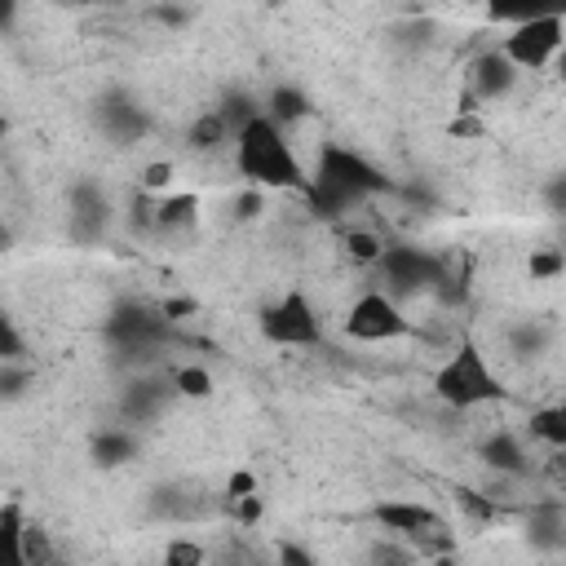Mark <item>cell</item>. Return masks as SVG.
<instances>
[{"instance_id": "ab89813d", "label": "cell", "mask_w": 566, "mask_h": 566, "mask_svg": "<svg viewBox=\"0 0 566 566\" xmlns=\"http://www.w3.org/2000/svg\"><path fill=\"white\" fill-rule=\"evenodd\" d=\"M159 310L177 323V318H186V314H195V301L190 296H168V301H159Z\"/></svg>"}, {"instance_id": "9a60e30c", "label": "cell", "mask_w": 566, "mask_h": 566, "mask_svg": "<svg viewBox=\"0 0 566 566\" xmlns=\"http://www.w3.org/2000/svg\"><path fill=\"white\" fill-rule=\"evenodd\" d=\"M482 464L491 473H504V478H517V482H531L539 473V464L531 460L526 442L517 433H509V429H495V433L482 438Z\"/></svg>"}, {"instance_id": "8992f818", "label": "cell", "mask_w": 566, "mask_h": 566, "mask_svg": "<svg viewBox=\"0 0 566 566\" xmlns=\"http://www.w3.org/2000/svg\"><path fill=\"white\" fill-rule=\"evenodd\" d=\"M256 327H261V336H265L270 345H283V349H310V345L323 340V318H318L314 301H310L301 287H292V292H283L279 301H270V305L261 310Z\"/></svg>"}, {"instance_id": "484cf974", "label": "cell", "mask_w": 566, "mask_h": 566, "mask_svg": "<svg viewBox=\"0 0 566 566\" xmlns=\"http://www.w3.org/2000/svg\"><path fill=\"white\" fill-rule=\"evenodd\" d=\"M455 504H460V513L464 517H473V522H500L509 509L500 504V500H491L482 486H455Z\"/></svg>"}, {"instance_id": "d4e9b609", "label": "cell", "mask_w": 566, "mask_h": 566, "mask_svg": "<svg viewBox=\"0 0 566 566\" xmlns=\"http://www.w3.org/2000/svg\"><path fill=\"white\" fill-rule=\"evenodd\" d=\"M168 376L177 385V398H208L212 394V371L203 363H172Z\"/></svg>"}, {"instance_id": "44dd1931", "label": "cell", "mask_w": 566, "mask_h": 566, "mask_svg": "<svg viewBox=\"0 0 566 566\" xmlns=\"http://www.w3.org/2000/svg\"><path fill=\"white\" fill-rule=\"evenodd\" d=\"M548 345H553V323H544V318H517L509 327V349L517 358H539Z\"/></svg>"}, {"instance_id": "4fadbf2b", "label": "cell", "mask_w": 566, "mask_h": 566, "mask_svg": "<svg viewBox=\"0 0 566 566\" xmlns=\"http://www.w3.org/2000/svg\"><path fill=\"white\" fill-rule=\"evenodd\" d=\"M464 75H469V97L473 102H504L517 88V80H522V71L500 53V44L482 49L478 57H469Z\"/></svg>"}, {"instance_id": "4316f807", "label": "cell", "mask_w": 566, "mask_h": 566, "mask_svg": "<svg viewBox=\"0 0 566 566\" xmlns=\"http://www.w3.org/2000/svg\"><path fill=\"white\" fill-rule=\"evenodd\" d=\"M22 566H49V562H57V548H53V539H49V531L40 526V522H22Z\"/></svg>"}, {"instance_id": "4dcf8cb0", "label": "cell", "mask_w": 566, "mask_h": 566, "mask_svg": "<svg viewBox=\"0 0 566 566\" xmlns=\"http://www.w3.org/2000/svg\"><path fill=\"white\" fill-rule=\"evenodd\" d=\"M380 234H371V230H345V252H349V261H358V265H376V256H380Z\"/></svg>"}, {"instance_id": "ba28073f", "label": "cell", "mask_w": 566, "mask_h": 566, "mask_svg": "<svg viewBox=\"0 0 566 566\" xmlns=\"http://www.w3.org/2000/svg\"><path fill=\"white\" fill-rule=\"evenodd\" d=\"M566 40V13H548V18H526L517 27H509V35L500 40V53L517 66V71H544L557 49Z\"/></svg>"}, {"instance_id": "bcb514c9", "label": "cell", "mask_w": 566, "mask_h": 566, "mask_svg": "<svg viewBox=\"0 0 566 566\" xmlns=\"http://www.w3.org/2000/svg\"><path fill=\"white\" fill-rule=\"evenodd\" d=\"M0 133H4V119H0Z\"/></svg>"}, {"instance_id": "7dc6e473", "label": "cell", "mask_w": 566, "mask_h": 566, "mask_svg": "<svg viewBox=\"0 0 566 566\" xmlns=\"http://www.w3.org/2000/svg\"><path fill=\"white\" fill-rule=\"evenodd\" d=\"M0 310H4V301H0Z\"/></svg>"}, {"instance_id": "83f0119b", "label": "cell", "mask_w": 566, "mask_h": 566, "mask_svg": "<svg viewBox=\"0 0 566 566\" xmlns=\"http://www.w3.org/2000/svg\"><path fill=\"white\" fill-rule=\"evenodd\" d=\"M31 385H35V367H31V358H22V363H0V402H18V398H27Z\"/></svg>"}, {"instance_id": "277c9868", "label": "cell", "mask_w": 566, "mask_h": 566, "mask_svg": "<svg viewBox=\"0 0 566 566\" xmlns=\"http://www.w3.org/2000/svg\"><path fill=\"white\" fill-rule=\"evenodd\" d=\"M433 398L451 411H473V407L500 402L504 380L495 376V367L486 363L478 340H460L447 354V363H438V371H433Z\"/></svg>"}, {"instance_id": "6da1fadb", "label": "cell", "mask_w": 566, "mask_h": 566, "mask_svg": "<svg viewBox=\"0 0 566 566\" xmlns=\"http://www.w3.org/2000/svg\"><path fill=\"white\" fill-rule=\"evenodd\" d=\"M385 190H394V181H389L385 168H376L363 150L340 146V142H323V146H318V159H314V172H310V186H305L301 199H305L318 217L336 221V217H345L349 208H358L363 199L385 195Z\"/></svg>"}, {"instance_id": "ffe728a7", "label": "cell", "mask_w": 566, "mask_h": 566, "mask_svg": "<svg viewBox=\"0 0 566 566\" xmlns=\"http://www.w3.org/2000/svg\"><path fill=\"white\" fill-rule=\"evenodd\" d=\"M199 221V195L177 190L155 203V230H190Z\"/></svg>"}, {"instance_id": "d6986e66", "label": "cell", "mask_w": 566, "mask_h": 566, "mask_svg": "<svg viewBox=\"0 0 566 566\" xmlns=\"http://www.w3.org/2000/svg\"><path fill=\"white\" fill-rule=\"evenodd\" d=\"M186 142H190V150H199V155H217L221 146H230L234 137H230V128H226V119L208 106V111H199L195 119H190V128H186Z\"/></svg>"}, {"instance_id": "d590c367", "label": "cell", "mask_w": 566, "mask_h": 566, "mask_svg": "<svg viewBox=\"0 0 566 566\" xmlns=\"http://www.w3.org/2000/svg\"><path fill=\"white\" fill-rule=\"evenodd\" d=\"M164 562H168V566H199V562H203V548L190 544V539H172V544L164 548Z\"/></svg>"}, {"instance_id": "1f68e13d", "label": "cell", "mask_w": 566, "mask_h": 566, "mask_svg": "<svg viewBox=\"0 0 566 566\" xmlns=\"http://www.w3.org/2000/svg\"><path fill=\"white\" fill-rule=\"evenodd\" d=\"M562 274H566L562 248H539V252H531V279H535V283H553V279H562Z\"/></svg>"}, {"instance_id": "ee69618b", "label": "cell", "mask_w": 566, "mask_h": 566, "mask_svg": "<svg viewBox=\"0 0 566 566\" xmlns=\"http://www.w3.org/2000/svg\"><path fill=\"white\" fill-rule=\"evenodd\" d=\"M84 4H106V9H119V4H128V0H84Z\"/></svg>"}, {"instance_id": "d6a6232c", "label": "cell", "mask_w": 566, "mask_h": 566, "mask_svg": "<svg viewBox=\"0 0 566 566\" xmlns=\"http://www.w3.org/2000/svg\"><path fill=\"white\" fill-rule=\"evenodd\" d=\"M146 18L159 22L164 31H181V27H190V9L177 4V0H155V4H146Z\"/></svg>"}, {"instance_id": "60d3db41", "label": "cell", "mask_w": 566, "mask_h": 566, "mask_svg": "<svg viewBox=\"0 0 566 566\" xmlns=\"http://www.w3.org/2000/svg\"><path fill=\"white\" fill-rule=\"evenodd\" d=\"M279 557H283V562H292V566H314V553H310V548H301V544H279Z\"/></svg>"}, {"instance_id": "f1b7e54d", "label": "cell", "mask_w": 566, "mask_h": 566, "mask_svg": "<svg viewBox=\"0 0 566 566\" xmlns=\"http://www.w3.org/2000/svg\"><path fill=\"white\" fill-rule=\"evenodd\" d=\"M226 504V513L234 517V526H243V531H252L261 517H265V500L256 495V491H248V495H230V500H221Z\"/></svg>"}, {"instance_id": "8fae6325", "label": "cell", "mask_w": 566, "mask_h": 566, "mask_svg": "<svg viewBox=\"0 0 566 566\" xmlns=\"http://www.w3.org/2000/svg\"><path fill=\"white\" fill-rule=\"evenodd\" d=\"M93 124L97 133H106L115 146H133L150 133V111L128 93V88H106L93 102Z\"/></svg>"}, {"instance_id": "f6af8a7d", "label": "cell", "mask_w": 566, "mask_h": 566, "mask_svg": "<svg viewBox=\"0 0 566 566\" xmlns=\"http://www.w3.org/2000/svg\"><path fill=\"white\" fill-rule=\"evenodd\" d=\"M53 4H66V9H75V4H84V0H53Z\"/></svg>"}, {"instance_id": "f35d334b", "label": "cell", "mask_w": 566, "mask_h": 566, "mask_svg": "<svg viewBox=\"0 0 566 566\" xmlns=\"http://www.w3.org/2000/svg\"><path fill=\"white\" fill-rule=\"evenodd\" d=\"M544 199H548V208H553V212H566V177H548Z\"/></svg>"}, {"instance_id": "8d00e7d4", "label": "cell", "mask_w": 566, "mask_h": 566, "mask_svg": "<svg viewBox=\"0 0 566 566\" xmlns=\"http://www.w3.org/2000/svg\"><path fill=\"white\" fill-rule=\"evenodd\" d=\"M261 212V190L252 186V190H243L239 199H234V217H243V221H252Z\"/></svg>"}, {"instance_id": "836d02e7", "label": "cell", "mask_w": 566, "mask_h": 566, "mask_svg": "<svg viewBox=\"0 0 566 566\" xmlns=\"http://www.w3.org/2000/svg\"><path fill=\"white\" fill-rule=\"evenodd\" d=\"M367 557H371V562H411V557H416V548H402V544H398V535L380 531V539L367 548Z\"/></svg>"}, {"instance_id": "cb8c5ba5", "label": "cell", "mask_w": 566, "mask_h": 566, "mask_svg": "<svg viewBox=\"0 0 566 566\" xmlns=\"http://www.w3.org/2000/svg\"><path fill=\"white\" fill-rule=\"evenodd\" d=\"M22 509L18 504H4L0 509V566H22Z\"/></svg>"}, {"instance_id": "5b68a950", "label": "cell", "mask_w": 566, "mask_h": 566, "mask_svg": "<svg viewBox=\"0 0 566 566\" xmlns=\"http://www.w3.org/2000/svg\"><path fill=\"white\" fill-rule=\"evenodd\" d=\"M367 517L376 522V531H389L398 539H411L416 553H424V557L451 548L447 522H442V513L433 504H420V500H376L367 509Z\"/></svg>"}, {"instance_id": "52a82bcc", "label": "cell", "mask_w": 566, "mask_h": 566, "mask_svg": "<svg viewBox=\"0 0 566 566\" xmlns=\"http://www.w3.org/2000/svg\"><path fill=\"white\" fill-rule=\"evenodd\" d=\"M177 402V385L168 376V367H142V371H128L124 376V389H119V420L133 424V429H146V424H159L168 416V407Z\"/></svg>"}, {"instance_id": "5bb4252c", "label": "cell", "mask_w": 566, "mask_h": 566, "mask_svg": "<svg viewBox=\"0 0 566 566\" xmlns=\"http://www.w3.org/2000/svg\"><path fill=\"white\" fill-rule=\"evenodd\" d=\"M522 526H526V544L535 553H562L566 548V509L557 495H544V500H531L522 509Z\"/></svg>"}, {"instance_id": "3957f363", "label": "cell", "mask_w": 566, "mask_h": 566, "mask_svg": "<svg viewBox=\"0 0 566 566\" xmlns=\"http://www.w3.org/2000/svg\"><path fill=\"white\" fill-rule=\"evenodd\" d=\"M172 332H177V323L155 301H142V296H119L102 318V340L115 354V363L128 371L159 367L164 363L159 354L172 340Z\"/></svg>"}, {"instance_id": "9c48e42d", "label": "cell", "mask_w": 566, "mask_h": 566, "mask_svg": "<svg viewBox=\"0 0 566 566\" xmlns=\"http://www.w3.org/2000/svg\"><path fill=\"white\" fill-rule=\"evenodd\" d=\"M407 332H411V318L402 314L398 296H389V292H380V287L363 292V296L349 305V314H345V336H349V340H363V345L398 340V336H407Z\"/></svg>"}, {"instance_id": "e0dca14e", "label": "cell", "mask_w": 566, "mask_h": 566, "mask_svg": "<svg viewBox=\"0 0 566 566\" xmlns=\"http://www.w3.org/2000/svg\"><path fill=\"white\" fill-rule=\"evenodd\" d=\"M261 115H270L279 128H292V124H301L310 115V97L296 84H274L270 97L261 102Z\"/></svg>"}, {"instance_id": "e575fe53", "label": "cell", "mask_w": 566, "mask_h": 566, "mask_svg": "<svg viewBox=\"0 0 566 566\" xmlns=\"http://www.w3.org/2000/svg\"><path fill=\"white\" fill-rule=\"evenodd\" d=\"M172 177H177V168H172L168 159H150V164H142V190H164Z\"/></svg>"}, {"instance_id": "603a6c76", "label": "cell", "mask_w": 566, "mask_h": 566, "mask_svg": "<svg viewBox=\"0 0 566 566\" xmlns=\"http://www.w3.org/2000/svg\"><path fill=\"white\" fill-rule=\"evenodd\" d=\"M212 111L226 119V128H230V137H234L248 119H256V115H261V102H256L248 88H226V93H221V102H217Z\"/></svg>"}, {"instance_id": "7402d4cb", "label": "cell", "mask_w": 566, "mask_h": 566, "mask_svg": "<svg viewBox=\"0 0 566 566\" xmlns=\"http://www.w3.org/2000/svg\"><path fill=\"white\" fill-rule=\"evenodd\" d=\"M526 429H531V442H544L548 451H557V447L566 451V407H557V402L535 407Z\"/></svg>"}, {"instance_id": "ac0fdd59", "label": "cell", "mask_w": 566, "mask_h": 566, "mask_svg": "<svg viewBox=\"0 0 566 566\" xmlns=\"http://www.w3.org/2000/svg\"><path fill=\"white\" fill-rule=\"evenodd\" d=\"M548 13H566V0H486V18L517 27L526 18H548Z\"/></svg>"}, {"instance_id": "7c38bea8", "label": "cell", "mask_w": 566, "mask_h": 566, "mask_svg": "<svg viewBox=\"0 0 566 566\" xmlns=\"http://www.w3.org/2000/svg\"><path fill=\"white\" fill-rule=\"evenodd\" d=\"M106 226H111V199H106V190L97 181H88V177L71 181V190H66V234L75 243L93 248V243L106 239Z\"/></svg>"}, {"instance_id": "74e56055", "label": "cell", "mask_w": 566, "mask_h": 566, "mask_svg": "<svg viewBox=\"0 0 566 566\" xmlns=\"http://www.w3.org/2000/svg\"><path fill=\"white\" fill-rule=\"evenodd\" d=\"M248 491H256V478H252L248 469H234L230 482H226V495H221V500H230V495H248Z\"/></svg>"}, {"instance_id": "f546056e", "label": "cell", "mask_w": 566, "mask_h": 566, "mask_svg": "<svg viewBox=\"0 0 566 566\" xmlns=\"http://www.w3.org/2000/svg\"><path fill=\"white\" fill-rule=\"evenodd\" d=\"M22 358H31V354H27V336H22V327L13 323V314L0 310V363H22Z\"/></svg>"}, {"instance_id": "7a4b0ae2", "label": "cell", "mask_w": 566, "mask_h": 566, "mask_svg": "<svg viewBox=\"0 0 566 566\" xmlns=\"http://www.w3.org/2000/svg\"><path fill=\"white\" fill-rule=\"evenodd\" d=\"M234 168L248 186L256 190H292V195H305L310 186V172L296 155V146L287 142V128H279L270 115H256L248 119L239 133H234Z\"/></svg>"}, {"instance_id": "30bf717a", "label": "cell", "mask_w": 566, "mask_h": 566, "mask_svg": "<svg viewBox=\"0 0 566 566\" xmlns=\"http://www.w3.org/2000/svg\"><path fill=\"white\" fill-rule=\"evenodd\" d=\"M385 283H389V296H411V292H433L438 274H442V261L416 243H385L380 256H376Z\"/></svg>"}, {"instance_id": "2e32d148", "label": "cell", "mask_w": 566, "mask_h": 566, "mask_svg": "<svg viewBox=\"0 0 566 566\" xmlns=\"http://www.w3.org/2000/svg\"><path fill=\"white\" fill-rule=\"evenodd\" d=\"M137 451H142V438L133 424H102L88 438V460L97 469H124L137 460Z\"/></svg>"}, {"instance_id": "b9f144b4", "label": "cell", "mask_w": 566, "mask_h": 566, "mask_svg": "<svg viewBox=\"0 0 566 566\" xmlns=\"http://www.w3.org/2000/svg\"><path fill=\"white\" fill-rule=\"evenodd\" d=\"M18 9H22V0H0V35H9L18 27Z\"/></svg>"}, {"instance_id": "7bdbcfd3", "label": "cell", "mask_w": 566, "mask_h": 566, "mask_svg": "<svg viewBox=\"0 0 566 566\" xmlns=\"http://www.w3.org/2000/svg\"><path fill=\"white\" fill-rule=\"evenodd\" d=\"M9 248H13V230H9V221L0 212V252H9Z\"/></svg>"}]
</instances>
